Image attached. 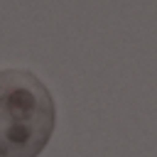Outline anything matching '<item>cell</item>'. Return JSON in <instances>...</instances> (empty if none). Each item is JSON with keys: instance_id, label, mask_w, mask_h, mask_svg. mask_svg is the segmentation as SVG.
<instances>
[{"instance_id": "cell-1", "label": "cell", "mask_w": 157, "mask_h": 157, "mask_svg": "<svg viewBox=\"0 0 157 157\" xmlns=\"http://www.w3.org/2000/svg\"><path fill=\"white\" fill-rule=\"evenodd\" d=\"M56 105L44 81L27 69L0 71V157H37L49 145Z\"/></svg>"}]
</instances>
